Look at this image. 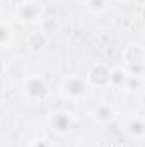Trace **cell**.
<instances>
[{
  "mask_svg": "<svg viewBox=\"0 0 145 147\" xmlns=\"http://www.w3.org/2000/svg\"><path fill=\"white\" fill-rule=\"evenodd\" d=\"M31 147H51V144L48 140H36V142H33Z\"/></svg>",
  "mask_w": 145,
  "mask_h": 147,
  "instance_id": "16",
  "label": "cell"
},
{
  "mask_svg": "<svg viewBox=\"0 0 145 147\" xmlns=\"http://www.w3.org/2000/svg\"><path fill=\"white\" fill-rule=\"evenodd\" d=\"M22 91H24V96L29 101H39V99L46 98V94H48V84H46V80L41 75L33 74V75H28L24 79Z\"/></svg>",
  "mask_w": 145,
  "mask_h": 147,
  "instance_id": "2",
  "label": "cell"
},
{
  "mask_svg": "<svg viewBox=\"0 0 145 147\" xmlns=\"http://www.w3.org/2000/svg\"><path fill=\"white\" fill-rule=\"evenodd\" d=\"M15 17L24 24H34L43 21V5L36 0L21 2L15 9Z\"/></svg>",
  "mask_w": 145,
  "mask_h": 147,
  "instance_id": "3",
  "label": "cell"
},
{
  "mask_svg": "<svg viewBox=\"0 0 145 147\" xmlns=\"http://www.w3.org/2000/svg\"><path fill=\"white\" fill-rule=\"evenodd\" d=\"M126 70L130 75H137V77H142L145 74V63H138V65H128Z\"/></svg>",
  "mask_w": 145,
  "mask_h": 147,
  "instance_id": "15",
  "label": "cell"
},
{
  "mask_svg": "<svg viewBox=\"0 0 145 147\" xmlns=\"http://www.w3.org/2000/svg\"><path fill=\"white\" fill-rule=\"evenodd\" d=\"M114 108L113 106H109V105H97L94 110H91V116L97 121V123H101V125H108L111 123L113 120H114Z\"/></svg>",
  "mask_w": 145,
  "mask_h": 147,
  "instance_id": "7",
  "label": "cell"
},
{
  "mask_svg": "<svg viewBox=\"0 0 145 147\" xmlns=\"http://www.w3.org/2000/svg\"><path fill=\"white\" fill-rule=\"evenodd\" d=\"M140 101H142V106L145 108V91H144V94H142V98H140Z\"/></svg>",
  "mask_w": 145,
  "mask_h": 147,
  "instance_id": "17",
  "label": "cell"
},
{
  "mask_svg": "<svg viewBox=\"0 0 145 147\" xmlns=\"http://www.w3.org/2000/svg\"><path fill=\"white\" fill-rule=\"evenodd\" d=\"M41 31H44L46 34H53L60 31V22L56 17H44L41 21Z\"/></svg>",
  "mask_w": 145,
  "mask_h": 147,
  "instance_id": "11",
  "label": "cell"
},
{
  "mask_svg": "<svg viewBox=\"0 0 145 147\" xmlns=\"http://www.w3.org/2000/svg\"><path fill=\"white\" fill-rule=\"evenodd\" d=\"M50 128L56 134V135H67L70 134L73 128V118L70 113L67 111H56L48 118Z\"/></svg>",
  "mask_w": 145,
  "mask_h": 147,
  "instance_id": "4",
  "label": "cell"
},
{
  "mask_svg": "<svg viewBox=\"0 0 145 147\" xmlns=\"http://www.w3.org/2000/svg\"><path fill=\"white\" fill-rule=\"evenodd\" d=\"M10 41H14V34H12V29L7 22H2L0 26V45L3 48H7L10 45Z\"/></svg>",
  "mask_w": 145,
  "mask_h": 147,
  "instance_id": "13",
  "label": "cell"
},
{
  "mask_svg": "<svg viewBox=\"0 0 145 147\" xmlns=\"http://www.w3.org/2000/svg\"><path fill=\"white\" fill-rule=\"evenodd\" d=\"M87 84L94 87H106L111 86V69L104 63H96L91 67L87 74Z\"/></svg>",
  "mask_w": 145,
  "mask_h": 147,
  "instance_id": "5",
  "label": "cell"
},
{
  "mask_svg": "<svg viewBox=\"0 0 145 147\" xmlns=\"http://www.w3.org/2000/svg\"><path fill=\"white\" fill-rule=\"evenodd\" d=\"M85 2H87V0H85Z\"/></svg>",
  "mask_w": 145,
  "mask_h": 147,
  "instance_id": "18",
  "label": "cell"
},
{
  "mask_svg": "<svg viewBox=\"0 0 145 147\" xmlns=\"http://www.w3.org/2000/svg\"><path fill=\"white\" fill-rule=\"evenodd\" d=\"M126 67L128 65H138V63H145V48L138 43H132L128 45L123 53H121Z\"/></svg>",
  "mask_w": 145,
  "mask_h": 147,
  "instance_id": "6",
  "label": "cell"
},
{
  "mask_svg": "<svg viewBox=\"0 0 145 147\" xmlns=\"http://www.w3.org/2000/svg\"><path fill=\"white\" fill-rule=\"evenodd\" d=\"M126 130L133 137H144L145 135V118H142V116H133L126 123Z\"/></svg>",
  "mask_w": 145,
  "mask_h": 147,
  "instance_id": "10",
  "label": "cell"
},
{
  "mask_svg": "<svg viewBox=\"0 0 145 147\" xmlns=\"http://www.w3.org/2000/svg\"><path fill=\"white\" fill-rule=\"evenodd\" d=\"M48 45V34L44 31H34L28 36V48L31 51H41Z\"/></svg>",
  "mask_w": 145,
  "mask_h": 147,
  "instance_id": "8",
  "label": "cell"
},
{
  "mask_svg": "<svg viewBox=\"0 0 145 147\" xmlns=\"http://www.w3.org/2000/svg\"><path fill=\"white\" fill-rule=\"evenodd\" d=\"M85 7L94 12V14H99V12H104L109 7V0H87L85 2Z\"/></svg>",
  "mask_w": 145,
  "mask_h": 147,
  "instance_id": "14",
  "label": "cell"
},
{
  "mask_svg": "<svg viewBox=\"0 0 145 147\" xmlns=\"http://www.w3.org/2000/svg\"><path fill=\"white\" fill-rule=\"evenodd\" d=\"M128 77H130V74L126 70V67H114V69H111V86L113 87H125Z\"/></svg>",
  "mask_w": 145,
  "mask_h": 147,
  "instance_id": "9",
  "label": "cell"
},
{
  "mask_svg": "<svg viewBox=\"0 0 145 147\" xmlns=\"http://www.w3.org/2000/svg\"><path fill=\"white\" fill-rule=\"evenodd\" d=\"M60 92L63 98L70 101H79L87 92V80H84L79 75H68L60 84Z\"/></svg>",
  "mask_w": 145,
  "mask_h": 147,
  "instance_id": "1",
  "label": "cell"
},
{
  "mask_svg": "<svg viewBox=\"0 0 145 147\" xmlns=\"http://www.w3.org/2000/svg\"><path fill=\"white\" fill-rule=\"evenodd\" d=\"M142 87H144V80H142V77H137V75H130L128 80H126V86H125V89L132 94L140 92Z\"/></svg>",
  "mask_w": 145,
  "mask_h": 147,
  "instance_id": "12",
  "label": "cell"
}]
</instances>
